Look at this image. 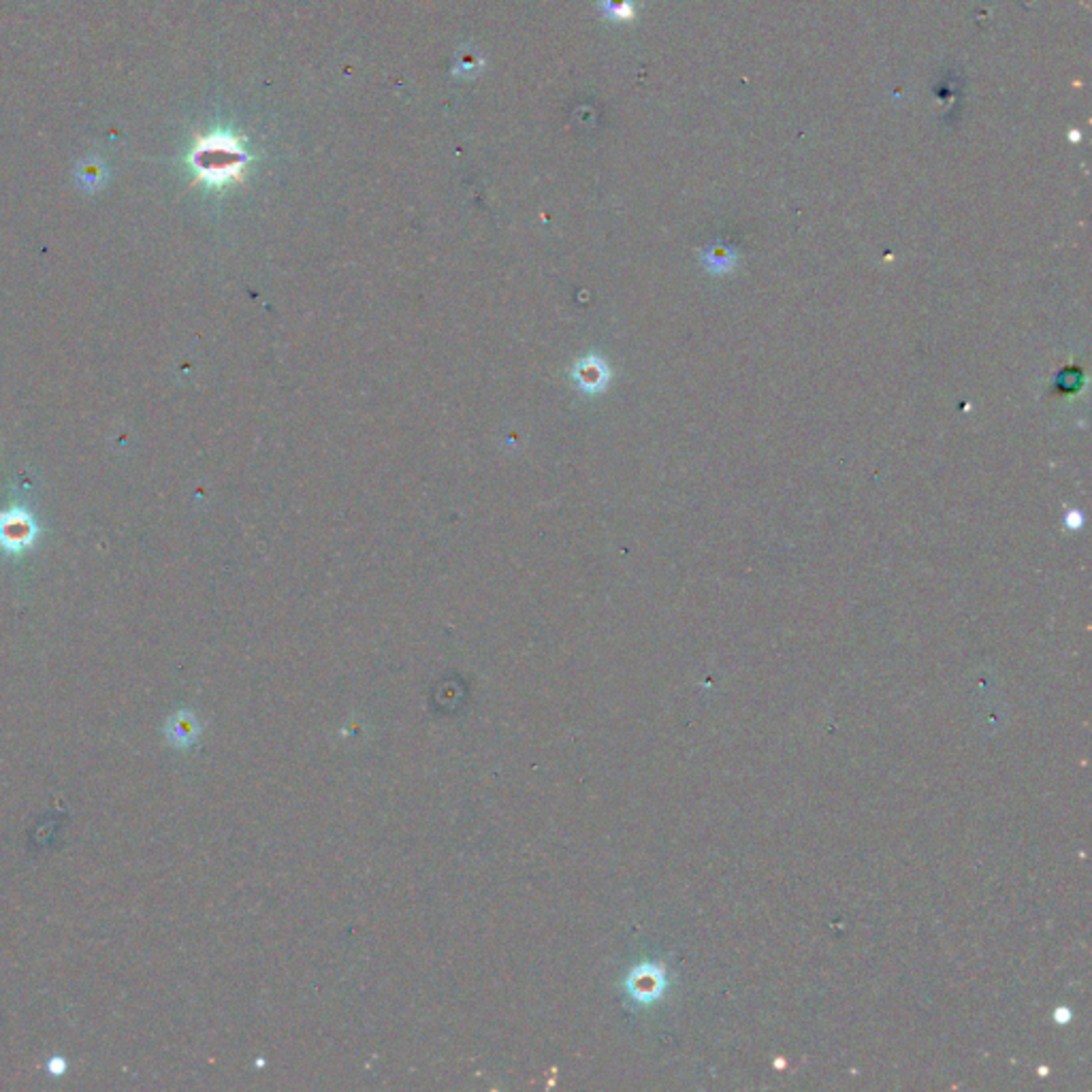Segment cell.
<instances>
[{"label":"cell","instance_id":"cell-2","mask_svg":"<svg viewBox=\"0 0 1092 1092\" xmlns=\"http://www.w3.org/2000/svg\"><path fill=\"white\" fill-rule=\"evenodd\" d=\"M37 536V523L22 508H11L9 512L0 514V546L5 551L20 553L32 545Z\"/></svg>","mask_w":1092,"mask_h":1092},{"label":"cell","instance_id":"cell-6","mask_svg":"<svg viewBox=\"0 0 1092 1092\" xmlns=\"http://www.w3.org/2000/svg\"><path fill=\"white\" fill-rule=\"evenodd\" d=\"M1067 525H1069V528H1080V525H1082V514H1080V512H1071L1069 516H1067Z\"/></svg>","mask_w":1092,"mask_h":1092},{"label":"cell","instance_id":"cell-4","mask_svg":"<svg viewBox=\"0 0 1092 1092\" xmlns=\"http://www.w3.org/2000/svg\"><path fill=\"white\" fill-rule=\"evenodd\" d=\"M658 975L655 973H634L630 977V992L634 995L638 1000H647L651 999L653 995H658Z\"/></svg>","mask_w":1092,"mask_h":1092},{"label":"cell","instance_id":"cell-5","mask_svg":"<svg viewBox=\"0 0 1092 1092\" xmlns=\"http://www.w3.org/2000/svg\"><path fill=\"white\" fill-rule=\"evenodd\" d=\"M704 260L711 271H715V274H724V271L732 269L734 254H732V250H728V248H711L709 252L704 254Z\"/></svg>","mask_w":1092,"mask_h":1092},{"label":"cell","instance_id":"cell-3","mask_svg":"<svg viewBox=\"0 0 1092 1092\" xmlns=\"http://www.w3.org/2000/svg\"><path fill=\"white\" fill-rule=\"evenodd\" d=\"M606 378H609V372H606L604 363H599L596 359H589L585 367H579V384L587 391L602 389Z\"/></svg>","mask_w":1092,"mask_h":1092},{"label":"cell","instance_id":"cell-1","mask_svg":"<svg viewBox=\"0 0 1092 1092\" xmlns=\"http://www.w3.org/2000/svg\"><path fill=\"white\" fill-rule=\"evenodd\" d=\"M194 162L203 177H208L210 182L223 184L242 174L245 154L240 150L233 137L211 135L203 139L199 150L194 152Z\"/></svg>","mask_w":1092,"mask_h":1092}]
</instances>
